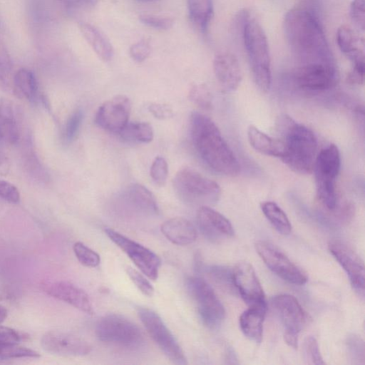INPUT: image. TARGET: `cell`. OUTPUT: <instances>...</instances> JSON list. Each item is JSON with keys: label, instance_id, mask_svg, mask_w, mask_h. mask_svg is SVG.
Returning a JSON list of instances; mask_svg holds the SVG:
<instances>
[{"label": "cell", "instance_id": "836d02e7", "mask_svg": "<svg viewBox=\"0 0 365 365\" xmlns=\"http://www.w3.org/2000/svg\"><path fill=\"white\" fill-rule=\"evenodd\" d=\"M73 252L78 262L87 267H96L99 265L101 258L94 250L81 242H77L73 247Z\"/></svg>", "mask_w": 365, "mask_h": 365}, {"label": "cell", "instance_id": "83f0119b", "mask_svg": "<svg viewBox=\"0 0 365 365\" xmlns=\"http://www.w3.org/2000/svg\"><path fill=\"white\" fill-rule=\"evenodd\" d=\"M247 139L251 146L264 155L281 158L283 154V144L278 138L271 137L254 125L247 129Z\"/></svg>", "mask_w": 365, "mask_h": 365}, {"label": "cell", "instance_id": "bcb514c9", "mask_svg": "<svg viewBox=\"0 0 365 365\" xmlns=\"http://www.w3.org/2000/svg\"><path fill=\"white\" fill-rule=\"evenodd\" d=\"M148 110L155 118L159 120L168 119L173 115L171 107L165 103H150L148 106Z\"/></svg>", "mask_w": 365, "mask_h": 365}, {"label": "cell", "instance_id": "f1b7e54d", "mask_svg": "<svg viewBox=\"0 0 365 365\" xmlns=\"http://www.w3.org/2000/svg\"><path fill=\"white\" fill-rule=\"evenodd\" d=\"M191 21L202 32L206 33L213 16L212 0H187Z\"/></svg>", "mask_w": 365, "mask_h": 365}, {"label": "cell", "instance_id": "7bdbcfd3", "mask_svg": "<svg viewBox=\"0 0 365 365\" xmlns=\"http://www.w3.org/2000/svg\"><path fill=\"white\" fill-rule=\"evenodd\" d=\"M150 52L151 46L148 39H142L130 48L131 58L138 63L144 61L150 56Z\"/></svg>", "mask_w": 365, "mask_h": 365}, {"label": "cell", "instance_id": "7dc6e473", "mask_svg": "<svg viewBox=\"0 0 365 365\" xmlns=\"http://www.w3.org/2000/svg\"><path fill=\"white\" fill-rule=\"evenodd\" d=\"M23 336L16 330L0 325V343L18 344Z\"/></svg>", "mask_w": 365, "mask_h": 365}, {"label": "cell", "instance_id": "3957f363", "mask_svg": "<svg viewBox=\"0 0 365 365\" xmlns=\"http://www.w3.org/2000/svg\"><path fill=\"white\" fill-rule=\"evenodd\" d=\"M276 130L283 144L280 158L294 172L309 174L313 172L317 155V140L305 125L297 123L287 115H280Z\"/></svg>", "mask_w": 365, "mask_h": 365}, {"label": "cell", "instance_id": "7402d4cb", "mask_svg": "<svg viewBox=\"0 0 365 365\" xmlns=\"http://www.w3.org/2000/svg\"><path fill=\"white\" fill-rule=\"evenodd\" d=\"M163 235L172 243L177 245H187L197 238L195 226L183 217H173L164 222L160 227Z\"/></svg>", "mask_w": 365, "mask_h": 365}, {"label": "cell", "instance_id": "4dcf8cb0", "mask_svg": "<svg viewBox=\"0 0 365 365\" xmlns=\"http://www.w3.org/2000/svg\"><path fill=\"white\" fill-rule=\"evenodd\" d=\"M118 134L124 140L142 143L151 142L154 136L152 126L145 122H128Z\"/></svg>", "mask_w": 365, "mask_h": 365}, {"label": "cell", "instance_id": "ac0fdd59", "mask_svg": "<svg viewBox=\"0 0 365 365\" xmlns=\"http://www.w3.org/2000/svg\"><path fill=\"white\" fill-rule=\"evenodd\" d=\"M48 295L64 302L88 314L93 309L88 295L80 287L67 281H47L41 284Z\"/></svg>", "mask_w": 365, "mask_h": 365}, {"label": "cell", "instance_id": "7a4b0ae2", "mask_svg": "<svg viewBox=\"0 0 365 365\" xmlns=\"http://www.w3.org/2000/svg\"><path fill=\"white\" fill-rule=\"evenodd\" d=\"M190 128L194 148L210 169L226 176L239 173L238 160L217 126L209 117L198 112L192 113Z\"/></svg>", "mask_w": 365, "mask_h": 365}, {"label": "cell", "instance_id": "ffe728a7", "mask_svg": "<svg viewBox=\"0 0 365 365\" xmlns=\"http://www.w3.org/2000/svg\"><path fill=\"white\" fill-rule=\"evenodd\" d=\"M197 221L203 235L213 242L230 238L234 235L231 222L221 213L209 206L200 207Z\"/></svg>", "mask_w": 365, "mask_h": 365}, {"label": "cell", "instance_id": "2e32d148", "mask_svg": "<svg viewBox=\"0 0 365 365\" xmlns=\"http://www.w3.org/2000/svg\"><path fill=\"white\" fill-rule=\"evenodd\" d=\"M43 349L53 354L66 356H83L91 351V345L84 339L73 334L49 331L41 340Z\"/></svg>", "mask_w": 365, "mask_h": 365}, {"label": "cell", "instance_id": "d4e9b609", "mask_svg": "<svg viewBox=\"0 0 365 365\" xmlns=\"http://www.w3.org/2000/svg\"><path fill=\"white\" fill-rule=\"evenodd\" d=\"M336 43L340 51L351 61L352 66L365 65L364 53L359 38L347 26H341L336 31Z\"/></svg>", "mask_w": 365, "mask_h": 365}, {"label": "cell", "instance_id": "30bf717a", "mask_svg": "<svg viewBox=\"0 0 365 365\" xmlns=\"http://www.w3.org/2000/svg\"><path fill=\"white\" fill-rule=\"evenodd\" d=\"M138 314L148 333L163 354L173 364H186L187 359L181 346L160 317L148 308H139Z\"/></svg>", "mask_w": 365, "mask_h": 365}, {"label": "cell", "instance_id": "8d00e7d4", "mask_svg": "<svg viewBox=\"0 0 365 365\" xmlns=\"http://www.w3.org/2000/svg\"><path fill=\"white\" fill-rule=\"evenodd\" d=\"M208 275L220 286L231 289V285L234 287L232 274L227 267L222 266H210L207 268Z\"/></svg>", "mask_w": 365, "mask_h": 365}, {"label": "cell", "instance_id": "f546056e", "mask_svg": "<svg viewBox=\"0 0 365 365\" xmlns=\"http://www.w3.org/2000/svg\"><path fill=\"white\" fill-rule=\"evenodd\" d=\"M261 210L274 229L282 235H289L291 223L282 209L274 202L265 201L260 205Z\"/></svg>", "mask_w": 365, "mask_h": 365}, {"label": "cell", "instance_id": "74e56055", "mask_svg": "<svg viewBox=\"0 0 365 365\" xmlns=\"http://www.w3.org/2000/svg\"><path fill=\"white\" fill-rule=\"evenodd\" d=\"M150 175L156 185H165L168 175V165L163 157L158 156L154 159L150 166Z\"/></svg>", "mask_w": 365, "mask_h": 365}, {"label": "cell", "instance_id": "5bb4252c", "mask_svg": "<svg viewBox=\"0 0 365 365\" xmlns=\"http://www.w3.org/2000/svg\"><path fill=\"white\" fill-rule=\"evenodd\" d=\"M130 111V99L123 95L115 96L98 108L95 123L105 130L119 133L128 123Z\"/></svg>", "mask_w": 365, "mask_h": 365}, {"label": "cell", "instance_id": "f6af8a7d", "mask_svg": "<svg viewBox=\"0 0 365 365\" xmlns=\"http://www.w3.org/2000/svg\"><path fill=\"white\" fill-rule=\"evenodd\" d=\"M350 16L355 25L364 31L365 29L364 0H352L350 4Z\"/></svg>", "mask_w": 365, "mask_h": 365}, {"label": "cell", "instance_id": "e0dca14e", "mask_svg": "<svg viewBox=\"0 0 365 365\" xmlns=\"http://www.w3.org/2000/svg\"><path fill=\"white\" fill-rule=\"evenodd\" d=\"M329 250L347 274L353 287L359 294L364 292V264L360 257L349 247L339 241H331Z\"/></svg>", "mask_w": 365, "mask_h": 365}, {"label": "cell", "instance_id": "8fae6325", "mask_svg": "<svg viewBox=\"0 0 365 365\" xmlns=\"http://www.w3.org/2000/svg\"><path fill=\"white\" fill-rule=\"evenodd\" d=\"M105 232L143 274L152 280L158 278L161 260L155 252L110 228L106 229Z\"/></svg>", "mask_w": 365, "mask_h": 365}, {"label": "cell", "instance_id": "ab89813d", "mask_svg": "<svg viewBox=\"0 0 365 365\" xmlns=\"http://www.w3.org/2000/svg\"><path fill=\"white\" fill-rule=\"evenodd\" d=\"M126 272L131 281L144 295L148 297L153 295L154 288L144 274H141L139 271L130 267L126 268Z\"/></svg>", "mask_w": 365, "mask_h": 365}, {"label": "cell", "instance_id": "e575fe53", "mask_svg": "<svg viewBox=\"0 0 365 365\" xmlns=\"http://www.w3.org/2000/svg\"><path fill=\"white\" fill-rule=\"evenodd\" d=\"M303 351L305 360L310 364H324L319 351L317 339L312 336H307L303 344Z\"/></svg>", "mask_w": 365, "mask_h": 365}, {"label": "cell", "instance_id": "ba28073f", "mask_svg": "<svg viewBox=\"0 0 365 365\" xmlns=\"http://www.w3.org/2000/svg\"><path fill=\"white\" fill-rule=\"evenodd\" d=\"M96 334L99 340L125 348H137L143 343V335L136 324L117 314H110L101 318L96 326Z\"/></svg>", "mask_w": 365, "mask_h": 365}, {"label": "cell", "instance_id": "4fadbf2b", "mask_svg": "<svg viewBox=\"0 0 365 365\" xmlns=\"http://www.w3.org/2000/svg\"><path fill=\"white\" fill-rule=\"evenodd\" d=\"M294 83L309 91H324L333 88L338 81L336 66L323 63L299 65L292 74Z\"/></svg>", "mask_w": 365, "mask_h": 365}, {"label": "cell", "instance_id": "9a60e30c", "mask_svg": "<svg viewBox=\"0 0 365 365\" xmlns=\"http://www.w3.org/2000/svg\"><path fill=\"white\" fill-rule=\"evenodd\" d=\"M232 274L234 287L249 307L267 306L262 287L250 263L238 262Z\"/></svg>", "mask_w": 365, "mask_h": 365}, {"label": "cell", "instance_id": "5b68a950", "mask_svg": "<svg viewBox=\"0 0 365 365\" xmlns=\"http://www.w3.org/2000/svg\"><path fill=\"white\" fill-rule=\"evenodd\" d=\"M340 168V152L336 145L331 144L317 153L313 169L317 196L322 206L331 212L337 206L336 180Z\"/></svg>", "mask_w": 365, "mask_h": 365}, {"label": "cell", "instance_id": "d6986e66", "mask_svg": "<svg viewBox=\"0 0 365 365\" xmlns=\"http://www.w3.org/2000/svg\"><path fill=\"white\" fill-rule=\"evenodd\" d=\"M120 197L123 207L128 213L145 216L158 215L159 213L155 196L140 184L130 185Z\"/></svg>", "mask_w": 365, "mask_h": 365}, {"label": "cell", "instance_id": "d6a6232c", "mask_svg": "<svg viewBox=\"0 0 365 365\" xmlns=\"http://www.w3.org/2000/svg\"><path fill=\"white\" fill-rule=\"evenodd\" d=\"M39 354L31 349L21 346L18 344L0 343V360L20 358H38Z\"/></svg>", "mask_w": 365, "mask_h": 365}, {"label": "cell", "instance_id": "1f68e13d", "mask_svg": "<svg viewBox=\"0 0 365 365\" xmlns=\"http://www.w3.org/2000/svg\"><path fill=\"white\" fill-rule=\"evenodd\" d=\"M190 101L198 108L210 110L212 108V96L205 84L193 85L188 93Z\"/></svg>", "mask_w": 365, "mask_h": 365}, {"label": "cell", "instance_id": "816d5d0a", "mask_svg": "<svg viewBox=\"0 0 365 365\" xmlns=\"http://www.w3.org/2000/svg\"><path fill=\"white\" fill-rule=\"evenodd\" d=\"M136 1H142V2H153V1H159V0H136Z\"/></svg>", "mask_w": 365, "mask_h": 365}, {"label": "cell", "instance_id": "f907efd6", "mask_svg": "<svg viewBox=\"0 0 365 365\" xmlns=\"http://www.w3.org/2000/svg\"><path fill=\"white\" fill-rule=\"evenodd\" d=\"M7 317L6 309L0 304V324L6 319Z\"/></svg>", "mask_w": 365, "mask_h": 365}, {"label": "cell", "instance_id": "c3c4849f", "mask_svg": "<svg viewBox=\"0 0 365 365\" xmlns=\"http://www.w3.org/2000/svg\"><path fill=\"white\" fill-rule=\"evenodd\" d=\"M63 6L68 9H78L94 6L97 0H58Z\"/></svg>", "mask_w": 365, "mask_h": 365}, {"label": "cell", "instance_id": "52a82bcc", "mask_svg": "<svg viewBox=\"0 0 365 365\" xmlns=\"http://www.w3.org/2000/svg\"><path fill=\"white\" fill-rule=\"evenodd\" d=\"M185 287L196 304L202 323L211 329L220 327L225 311L212 287L205 279L196 276L188 277Z\"/></svg>", "mask_w": 365, "mask_h": 365}, {"label": "cell", "instance_id": "6da1fadb", "mask_svg": "<svg viewBox=\"0 0 365 365\" xmlns=\"http://www.w3.org/2000/svg\"><path fill=\"white\" fill-rule=\"evenodd\" d=\"M283 26L287 43L299 65L335 66L322 24L312 11L304 7L290 9L284 16Z\"/></svg>", "mask_w": 365, "mask_h": 365}, {"label": "cell", "instance_id": "9c48e42d", "mask_svg": "<svg viewBox=\"0 0 365 365\" xmlns=\"http://www.w3.org/2000/svg\"><path fill=\"white\" fill-rule=\"evenodd\" d=\"M272 304L284 327V340L293 349L297 348L298 336L309 323V317L292 295L282 294L272 299Z\"/></svg>", "mask_w": 365, "mask_h": 365}, {"label": "cell", "instance_id": "b9f144b4", "mask_svg": "<svg viewBox=\"0 0 365 365\" xmlns=\"http://www.w3.org/2000/svg\"><path fill=\"white\" fill-rule=\"evenodd\" d=\"M139 20L148 26L160 30L169 29L174 23L172 18L150 14H142L139 16Z\"/></svg>", "mask_w": 365, "mask_h": 365}, {"label": "cell", "instance_id": "277c9868", "mask_svg": "<svg viewBox=\"0 0 365 365\" xmlns=\"http://www.w3.org/2000/svg\"><path fill=\"white\" fill-rule=\"evenodd\" d=\"M253 79L262 91L271 85V59L266 34L255 19L250 18L242 36Z\"/></svg>", "mask_w": 365, "mask_h": 365}, {"label": "cell", "instance_id": "60d3db41", "mask_svg": "<svg viewBox=\"0 0 365 365\" xmlns=\"http://www.w3.org/2000/svg\"><path fill=\"white\" fill-rule=\"evenodd\" d=\"M347 349L349 356L355 364H364V344L358 336L352 335L347 339Z\"/></svg>", "mask_w": 365, "mask_h": 365}, {"label": "cell", "instance_id": "603a6c76", "mask_svg": "<svg viewBox=\"0 0 365 365\" xmlns=\"http://www.w3.org/2000/svg\"><path fill=\"white\" fill-rule=\"evenodd\" d=\"M267 306H251L240 317V327L249 339L260 343L263 335V322Z\"/></svg>", "mask_w": 365, "mask_h": 365}, {"label": "cell", "instance_id": "7c38bea8", "mask_svg": "<svg viewBox=\"0 0 365 365\" xmlns=\"http://www.w3.org/2000/svg\"><path fill=\"white\" fill-rule=\"evenodd\" d=\"M255 249L267 267L283 280L296 285L307 282L305 273L273 244L259 240L255 243Z\"/></svg>", "mask_w": 365, "mask_h": 365}, {"label": "cell", "instance_id": "d590c367", "mask_svg": "<svg viewBox=\"0 0 365 365\" xmlns=\"http://www.w3.org/2000/svg\"><path fill=\"white\" fill-rule=\"evenodd\" d=\"M11 60L6 46L0 39V85L4 88H11L10 74L11 71Z\"/></svg>", "mask_w": 365, "mask_h": 365}, {"label": "cell", "instance_id": "cb8c5ba5", "mask_svg": "<svg viewBox=\"0 0 365 365\" xmlns=\"http://www.w3.org/2000/svg\"><path fill=\"white\" fill-rule=\"evenodd\" d=\"M12 92L19 98L30 102L39 99V86L35 74L27 68L19 69L12 76Z\"/></svg>", "mask_w": 365, "mask_h": 365}, {"label": "cell", "instance_id": "4316f807", "mask_svg": "<svg viewBox=\"0 0 365 365\" xmlns=\"http://www.w3.org/2000/svg\"><path fill=\"white\" fill-rule=\"evenodd\" d=\"M79 29L96 55L103 61H109L113 56V48L106 36L91 24L81 22Z\"/></svg>", "mask_w": 365, "mask_h": 365}, {"label": "cell", "instance_id": "f35d334b", "mask_svg": "<svg viewBox=\"0 0 365 365\" xmlns=\"http://www.w3.org/2000/svg\"><path fill=\"white\" fill-rule=\"evenodd\" d=\"M83 114L81 110H76L68 117L65 124L63 139L66 143L73 141L81 127Z\"/></svg>", "mask_w": 365, "mask_h": 365}, {"label": "cell", "instance_id": "681fc988", "mask_svg": "<svg viewBox=\"0 0 365 365\" xmlns=\"http://www.w3.org/2000/svg\"><path fill=\"white\" fill-rule=\"evenodd\" d=\"M10 163L7 156L0 150V175H5L8 173Z\"/></svg>", "mask_w": 365, "mask_h": 365}, {"label": "cell", "instance_id": "44dd1931", "mask_svg": "<svg viewBox=\"0 0 365 365\" xmlns=\"http://www.w3.org/2000/svg\"><path fill=\"white\" fill-rule=\"evenodd\" d=\"M213 71L224 91H232L239 86L242 80V71L234 54L223 52L216 55L213 61Z\"/></svg>", "mask_w": 365, "mask_h": 365}, {"label": "cell", "instance_id": "8992f818", "mask_svg": "<svg viewBox=\"0 0 365 365\" xmlns=\"http://www.w3.org/2000/svg\"><path fill=\"white\" fill-rule=\"evenodd\" d=\"M173 187L183 202L200 207L215 204L221 194V189L216 182L187 167L176 173Z\"/></svg>", "mask_w": 365, "mask_h": 365}, {"label": "cell", "instance_id": "484cf974", "mask_svg": "<svg viewBox=\"0 0 365 365\" xmlns=\"http://www.w3.org/2000/svg\"><path fill=\"white\" fill-rule=\"evenodd\" d=\"M0 130L5 142L13 145L19 140L21 129L17 110L7 100L0 102Z\"/></svg>", "mask_w": 365, "mask_h": 365}, {"label": "cell", "instance_id": "ee69618b", "mask_svg": "<svg viewBox=\"0 0 365 365\" xmlns=\"http://www.w3.org/2000/svg\"><path fill=\"white\" fill-rule=\"evenodd\" d=\"M19 189L13 183L0 179V198L9 203L16 204L20 201Z\"/></svg>", "mask_w": 365, "mask_h": 365}]
</instances>
